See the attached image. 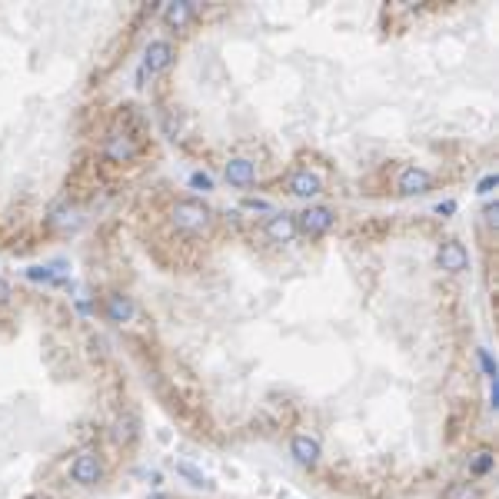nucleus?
Wrapping results in <instances>:
<instances>
[{
	"mask_svg": "<svg viewBox=\"0 0 499 499\" xmlns=\"http://www.w3.org/2000/svg\"><path fill=\"white\" fill-rule=\"evenodd\" d=\"M70 476H74V483H80V486H97L100 483V476H104V463H100V456L97 453H80L70 463Z\"/></svg>",
	"mask_w": 499,
	"mask_h": 499,
	"instance_id": "obj_1",
	"label": "nucleus"
},
{
	"mask_svg": "<svg viewBox=\"0 0 499 499\" xmlns=\"http://www.w3.org/2000/svg\"><path fill=\"white\" fill-rule=\"evenodd\" d=\"M177 216H180L183 227H200V223L207 220V210H203L200 203H193V200H183L180 207H177Z\"/></svg>",
	"mask_w": 499,
	"mask_h": 499,
	"instance_id": "obj_2",
	"label": "nucleus"
},
{
	"mask_svg": "<svg viewBox=\"0 0 499 499\" xmlns=\"http://www.w3.org/2000/svg\"><path fill=\"white\" fill-rule=\"evenodd\" d=\"M439 263H443V267H450V270H459V267L466 263L463 246H459V243H446V246L439 250Z\"/></svg>",
	"mask_w": 499,
	"mask_h": 499,
	"instance_id": "obj_3",
	"label": "nucleus"
},
{
	"mask_svg": "<svg viewBox=\"0 0 499 499\" xmlns=\"http://www.w3.org/2000/svg\"><path fill=\"white\" fill-rule=\"evenodd\" d=\"M330 220H333L330 210H306V213H303L300 223H303V230L317 233V230H326V227H330Z\"/></svg>",
	"mask_w": 499,
	"mask_h": 499,
	"instance_id": "obj_4",
	"label": "nucleus"
},
{
	"mask_svg": "<svg viewBox=\"0 0 499 499\" xmlns=\"http://www.w3.org/2000/svg\"><path fill=\"white\" fill-rule=\"evenodd\" d=\"M290 190L306 197V193H317V190H319V180L313 177V173H306V170H303V173H296V177L290 180Z\"/></svg>",
	"mask_w": 499,
	"mask_h": 499,
	"instance_id": "obj_5",
	"label": "nucleus"
},
{
	"mask_svg": "<svg viewBox=\"0 0 499 499\" xmlns=\"http://www.w3.org/2000/svg\"><path fill=\"white\" fill-rule=\"evenodd\" d=\"M399 187H403L406 193H416V190H426V187H429V177H426L423 170H406L403 180H399Z\"/></svg>",
	"mask_w": 499,
	"mask_h": 499,
	"instance_id": "obj_6",
	"label": "nucleus"
},
{
	"mask_svg": "<svg viewBox=\"0 0 499 499\" xmlns=\"http://www.w3.org/2000/svg\"><path fill=\"white\" fill-rule=\"evenodd\" d=\"M166 61H170V44H164V40L150 44V54H147V67H150V70H160V67H166Z\"/></svg>",
	"mask_w": 499,
	"mask_h": 499,
	"instance_id": "obj_7",
	"label": "nucleus"
},
{
	"mask_svg": "<svg viewBox=\"0 0 499 499\" xmlns=\"http://www.w3.org/2000/svg\"><path fill=\"white\" fill-rule=\"evenodd\" d=\"M267 230H270L276 240H287L290 233H293V220L290 216H270V223H267Z\"/></svg>",
	"mask_w": 499,
	"mask_h": 499,
	"instance_id": "obj_8",
	"label": "nucleus"
},
{
	"mask_svg": "<svg viewBox=\"0 0 499 499\" xmlns=\"http://www.w3.org/2000/svg\"><path fill=\"white\" fill-rule=\"evenodd\" d=\"M106 310H110V317L117 319V323H123V319L130 317L134 310H130V300H123V296H110V303H106Z\"/></svg>",
	"mask_w": 499,
	"mask_h": 499,
	"instance_id": "obj_9",
	"label": "nucleus"
},
{
	"mask_svg": "<svg viewBox=\"0 0 499 499\" xmlns=\"http://www.w3.org/2000/svg\"><path fill=\"white\" fill-rule=\"evenodd\" d=\"M227 177L233 183H246V180H250V164H243V160H240V164H230L227 166Z\"/></svg>",
	"mask_w": 499,
	"mask_h": 499,
	"instance_id": "obj_10",
	"label": "nucleus"
},
{
	"mask_svg": "<svg viewBox=\"0 0 499 499\" xmlns=\"http://www.w3.org/2000/svg\"><path fill=\"white\" fill-rule=\"evenodd\" d=\"M7 296H10V287H7V283L0 280V300H7Z\"/></svg>",
	"mask_w": 499,
	"mask_h": 499,
	"instance_id": "obj_11",
	"label": "nucleus"
}]
</instances>
